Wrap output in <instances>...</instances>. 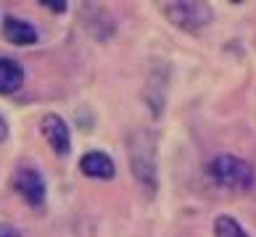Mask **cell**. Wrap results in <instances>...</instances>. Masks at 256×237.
I'll use <instances>...</instances> for the list:
<instances>
[{
    "label": "cell",
    "mask_w": 256,
    "mask_h": 237,
    "mask_svg": "<svg viewBox=\"0 0 256 237\" xmlns=\"http://www.w3.org/2000/svg\"><path fill=\"white\" fill-rule=\"evenodd\" d=\"M206 172L214 182H220L222 187H232V190H248V187H254V179H256L254 166L235 156L212 158L206 164Z\"/></svg>",
    "instance_id": "6da1fadb"
},
{
    "label": "cell",
    "mask_w": 256,
    "mask_h": 237,
    "mask_svg": "<svg viewBox=\"0 0 256 237\" xmlns=\"http://www.w3.org/2000/svg\"><path fill=\"white\" fill-rule=\"evenodd\" d=\"M164 13L180 29H201L212 21V8L206 3H166Z\"/></svg>",
    "instance_id": "7a4b0ae2"
},
{
    "label": "cell",
    "mask_w": 256,
    "mask_h": 237,
    "mask_svg": "<svg viewBox=\"0 0 256 237\" xmlns=\"http://www.w3.org/2000/svg\"><path fill=\"white\" fill-rule=\"evenodd\" d=\"M14 187L30 206L37 208V206L45 203V182H42V177L37 169H30V166L18 169L14 174Z\"/></svg>",
    "instance_id": "3957f363"
},
{
    "label": "cell",
    "mask_w": 256,
    "mask_h": 237,
    "mask_svg": "<svg viewBox=\"0 0 256 237\" xmlns=\"http://www.w3.org/2000/svg\"><path fill=\"white\" fill-rule=\"evenodd\" d=\"M40 132H42V137L48 140V145L53 148L56 156H69V150H72V135H69V127L64 124L61 116H56V113L45 116L40 121Z\"/></svg>",
    "instance_id": "277c9868"
},
{
    "label": "cell",
    "mask_w": 256,
    "mask_h": 237,
    "mask_svg": "<svg viewBox=\"0 0 256 237\" xmlns=\"http://www.w3.org/2000/svg\"><path fill=\"white\" fill-rule=\"evenodd\" d=\"M80 169L84 177H92V179H111L114 174H116V166H114V161L100 153V150H92V153H88L82 161H80Z\"/></svg>",
    "instance_id": "5b68a950"
},
{
    "label": "cell",
    "mask_w": 256,
    "mask_h": 237,
    "mask_svg": "<svg viewBox=\"0 0 256 237\" xmlns=\"http://www.w3.org/2000/svg\"><path fill=\"white\" fill-rule=\"evenodd\" d=\"M3 34L11 45H34L37 42V32L30 21H22L16 16H6L3 18Z\"/></svg>",
    "instance_id": "8992f818"
},
{
    "label": "cell",
    "mask_w": 256,
    "mask_h": 237,
    "mask_svg": "<svg viewBox=\"0 0 256 237\" xmlns=\"http://www.w3.org/2000/svg\"><path fill=\"white\" fill-rule=\"evenodd\" d=\"M24 69L14 58H0V95H11L22 87Z\"/></svg>",
    "instance_id": "52a82bcc"
},
{
    "label": "cell",
    "mask_w": 256,
    "mask_h": 237,
    "mask_svg": "<svg viewBox=\"0 0 256 237\" xmlns=\"http://www.w3.org/2000/svg\"><path fill=\"white\" fill-rule=\"evenodd\" d=\"M214 237H248V232L232 219V216H216L214 222Z\"/></svg>",
    "instance_id": "ba28073f"
},
{
    "label": "cell",
    "mask_w": 256,
    "mask_h": 237,
    "mask_svg": "<svg viewBox=\"0 0 256 237\" xmlns=\"http://www.w3.org/2000/svg\"><path fill=\"white\" fill-rule=\"evenodd\" d=\"M42 5H48L50 11H56V13H64L69 3H66V0H42Z\"/></svg>",
    "instance_id": "9c48e42d"
},
{
    "label": "cell",
    "mask_w": 256,
    "mask_h": 237,
    "mask_svg": "<svg viewBox=\"0 0 256 237\" xmlns=\"http://www.w3.org/2000/svg\"><path fill=\"white\" fill-rule=\"evenodd\" d=\"M0 237H22L14 227H8V224H0Z\"/></svg>",
    "instance_id": "30bf717a"
},
{
    "label": "cell",
    "mask_w": 256,
    "mask_h": 237,
    "mask_svg": "<svg viewBox=\"0 0 256 237\" xmlns=\"http://www.w3.org/2000/svg\"><path fill=\"white\" fill-rule=\"evenodd\" d=\"M8 140V124H6V119L0 116V142H6Z\"/></svg>",
    "instance_id": "8fae6325"
}]
</instances>
